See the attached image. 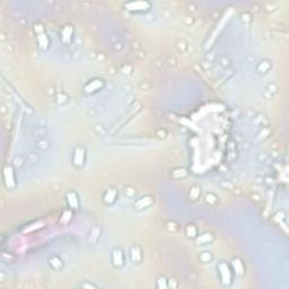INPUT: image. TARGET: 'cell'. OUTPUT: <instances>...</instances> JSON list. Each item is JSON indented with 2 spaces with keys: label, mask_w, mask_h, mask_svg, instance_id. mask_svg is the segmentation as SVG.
<instances>
[{
  "label": "cell",
  "mask_w": 289,
  "mask_h": 289,
  "mask_svg": "<svg viewBox=\"0 0 289 289\" xmlns=\"http://www.w3.org/2000/svg\"><path fill=\"white\" fill-rule=\"evenodd\" d=\"M112 253H113V254H112V261H113L114 267H118V268L121 267V265L123 264V261H124V257H123L122 251H121L120 248H114Z\"/></svg>",
  "instance_id": "1"
},
{
  "label": "cell",
  "mask_w": 289,
  "mask_h": 289,
  "mask_svg": "<svg viewBox=\"0 0 289 289\" xmlns=\"http://www.w3.org/2000/svg\"><path fill=\"white\" fill-rule=\"evenodd\" d=\"M116 194L118 193H116L115 189H109L103 196V199L105 200L104 202H106V203H113L114 201H115V199H116Z\"/></svg>",
  "instance_id": "2"
},
{
  "label": "cell",
  "mask_w": 289,
  "mask_h": 289,
  "mask_svg": "<svg viewBox=\"0 0 289 289\" xmlns=\"http://www.w3.org/2000/svg\"><path fill=\"white\" fill-rule=\"evenodd\" d=\"M205 201H206V203H208L209 206L214 207L218 205L219 198L215 193H212V192H208V193H206V196H205Z\"/></svg>",
  "instance_id": "3"
},
{
  "label": "cell",
  "mask_w": 289,
  "mask_h": 289,
  "mask_svg": "<svg viewBox=\"0 0 289 289\" xmlns=\"http://www.w3.org/2000/svg\"><path fill=\"white\" fill-rule=\"evenodd\" d=\"M270 68H271V62L269 61V60H262L258 64L257 70L260 73H265V72H268L270 70Z\"/></svg>",
  "instance_id": "4"
},
{
  "label": "cell",
  "mask_w": 289,
  "mask_h": 289,
  "mask_svg": "<svg viewBox=\"0 0 289 289\" xmlns=\"http://www.w3.org/2000/svg\"><path fill=\"white\" fill-rule=\"evenodd\" d=\"M36 147H37L40 150L44 151V150H48V149L51 147V142H50L48 139L42 138V139H40V140L36 141Z\"/></svg>",
  "instance_id": "5"
},
{
  "label": "cell",
  "mask_w": 289,
  "mask_h": 289,
  "mask_svg": "<svg viewBox=\"0 0 289 289\" xmlns=\"http://www.w3.org/2000/svg\"><path fill=\"white\" fill-rule=\"evenodd\" d=\"M201 189L199 187V186H192L191 189H190V191H189V198L192 200V201H196L198 199H199V196H200V191Z\"/></svg>",
  "instance_id": "6"
},
{
  "label": "cell",
  "mask_w": 289,
  "mask_h": 289,
  "mask_svg": "<svg viewBox=\"0 0 289 289\" xmlns=\"http://www.w3.org/2000/svg\"><path fill=\"white\" fill-rule=\"evenodd\" d=\"M49 263H50V265H51L52 268L57 269V270L61 269L62 265H63L62 261L59 259V257H57V255H53V257H51V259L49 260Z\"/></svg>",
  "instance_id": "7"
},
{
  "label": "cell",
  "mask_w": 289,
  "mask_h": 289,
  "mask_svg": "<svg viewBox=\"0 0 289 289\" xmlns=\"http://www.w3.org/2000/svg\"><path fill=\"white\" fill-rule=\"evenodd\" d=\"M139 257V258L142 259V253H141V250L140 248L138 246V245H133L131 250H130V257H131V260H132V262L136 263V257Z\"/></svg>",
  "instance_id": "8"
},
{
  "label": "cell",
  "mask_w": 289,
  "mask_h": 289,
  "mask_svg": "<svg viewBox=\"0 0 289 289\" xmlns=\"http://www.w3.org/2000/svg\"><path fill=\"white\" fill-rule=\"evenodd\" d=\"M185 234L189 238L196 237V227L193 224H187L185 227Z\"/></svg>",
  "instance_id": "9"
},
{
  "label": "cell",
  "mask_w": 289,
  "mask_h": 289,
  "mask_svg": "<svg viewBox=\"0 0 289 289\" xmlns=\"http://www.w3.org/2000/svg\"><path fill=\"white\" fill-rule=\"evenodd\" d=\"M265 91H267L268 93L271 94L272 96H274L276 94L278 93L279 87L276 83H269L268 85H267V87H265Z\"/></svg>",
  "instance_id": "10"
},
{
  "label": "cell",
  "mask_w": 289,
  "mask_h": 289,
  "mask_svg": "<svg viewBox=\"0 0 289 289\" xmlns=\"http://www.w3.org/2000/svg\"><path fill=\"white\" fill-rule=\"evenodd\" d=\"M24 164H25V160H24V158H23L21 156H16V157L12 159V166H14L16 169L23 167Z\"/></svg>",
  "instance_id": "11"
},
{
  "label": "cell",
  "mask_w": 289,
  "mask_h": 289,
  "mask_svg": "<svg viewBox=\"0 0 289 289\" xmlns=\"http://www.w3.org/2000/svg\"><path fill=\"white\" fill-rule=\"evenodd\" d=\"M156 286H157V288H168L167 279L164 276H159L156 280Z\"/></svg>",
  "instance_id": "12"
},
{
  "label": "cell",
  "mask_w": 289,
  "mask_h": 289,
  "mask_svg": "<svg viewBox=\"0 0 289 289\" xmlns=\"http://www.w3.org/2000/svg\"><path fill=\"white\" fill-rule=\"evenodd\" d=\"M176 48H177V50L181 52H185L187 50V42L185 40H183V39H181V40H178V41L176 42Z\"/></svg>",
  "instance_id": "13"
},
{
  "label": "cell",
  "mask_w": 289,
  "mask_h": 289,
  "mask_svg": "<svg viewBox=\"0 0 289 289\" xmlns=\"http://www.w3.org/2000/svg\"><path fill=\"white\" fill-rule=\"evenodd\" d=\"M199 259L202 261V262H210L212 259H214V255L210 253V252H208V251H206V252H202L200 255H199Z\"/></svg>",
  "instance_id": "14"
},
{
  "label": "cell",
  "mask_w": 289,
  "mask_h": 289,
  "mask_svg": "<svg viewBox=\"0 0 289 289\" xmlns=\"http://www.w3.org/2000/svg\"><path fill=\"white\" fill-rule=\"evenodd\" d=\"M94 131L97 134H100V136H104V134L106 133V129L104 128L102 124H95L94 125Z\"/></svg>",
  "instance_id": "15"
},
{
  "label": "cell",
  "mask_w": 289,
  "mask_h": 289,
  "mask_svg": "<svg viewBox=\"0 0 289 289\" xmlns=\"http://www.w3.org/2000/svg\"><path fill=\"white\" fill-rule=\"evenodd\" d=\"M155 136L157 138H159V139H165L166 137H167V131H166L165 129H163V128L157 129L155 132Z\"/></svg>",
  "instance_id": "16"
},
{
  "label": "cell",
  "mask_w": 289,
  "mask_h": 289,
  "mask_svg": "<svg viewBox=\"0 0 289 289\" xmlns=\"http://www.w3.org/2000/svg\"><path fill=\"white\" fill-rule=\"evenodd\" d=\"M210 234H211V233H205V234H202L201 236H199V237H198L196 242H198V243H201V244H203V243L206 244V243H208V242H210L211 239H208V236H209Z\"/></svg>",
  "instance_id": "17"
},
{
  "label": "cell",
  "mask_w": 289,
  "mask_h": 289,
  "mask_svg": "<svg viewBox=\"0 0 289 289\" xmlns=\"http://www.w3.org/2000/svg\"><path fill=\"white\" fill-rule=\"evenodd\" d=\"M166 224H168V225H166L167 226V229L169 230V232H176L177 229H178V224L176 223V221H167Z\"/></svg>",
  "instance_id": "18"
},
{
  "label": "cell",
  "mask_w": 289,
  "mask_h": 289,
  "mask_svg": "<svg viewBox=\"0 0 289 289\" xmlns=\"http://www.w3.org/2000/svg\"><path fill=\"white\" fill-rule=\"evenodd\" d=\"M138 87H139L140 91H144H144H149L151 88V84L149 83V82H144H144H140Z\"/></svg>",
  "instance_id": "19"
},
{
  "label": "cell",
  "mask_w": 289,
  "mask_h": 289,
  "mask_svg": "<svg viewBox=\"0 0 289 289\" xmlns=\"http://www.w3.org/2000/svg\"><path fill=\"white\" fill-rule=\"evenodd\" d=\"M120 71L122 72L123 75H130L132 72V66L131 64H124V66H122V68L120 69Z\"/></svg>",
  "instance_id": "20"
},
{
  "label": "cell",
  "mask_w": 289,
  "mask_h": 289,
  "mask_svg": "<svg viewBox=\"0 0 289 289\" xmlns=\"http://www.w3.org/2000/svg\"><path fill=\"white\" fill-rule=\"evenodd\" d=\"M125 196L130 199H132L134 196H136V190H134L132 186H128L125 187Z\"/></svg>",
  "instance_id": "21"
},
{
  "label": "cell",
  "mask_w": 289,
  "mask_h": 289,
  "mask_svg": "<svg viewBox=\"0 0 289 289\" xmlns=\"http://www.w3.org/2000/svg\"><path fill=\"white\" fill-rule=\"evenodd\" d=\"M220 64H221L224 68H228V67L230 66V60H229V58L226 57V55H223V57L220 58Z\"/></svg>",
  "instance_id": "22"
},
{
  "label": "cell",
  "mask_w": 289,
  "mask_h": 289,
  "mask_svg": "<svg viewBox=\"0 0 289 289\" xmlns=\"http://www.w3.org/2000/svg\"><path fill=\"white\" fill-rule=\"evenodd\" d=\"M167 285H168V288H177L178 282L174 278H171L167 280Z\"/></svg>",
  "instance_id": "23"
},
{
  "label": "cell",
  "mask_w": 289,
  "mask_h": 289,
  "mask_svg": "<svg viewBox=\"0 0 289 289\" xmlns=\"http://www.w3.org/2000/svg\"><path fill=\"white\" fill-rule=\"evenodd\" d=\"M166 63L169 67H175L176 64H177V60L175 59V57H168L167 60H166Z\"/></svg>",
  "instance_id": "24"
},
{
  "label": "cell",
  "mask_w": 289,
  "mask_h": 289,
  "mask_svg": "<svg viewBox=\"0 0 289 289\" xmlns=\"http://www.w3.org/2000/svg\"><path fill=\"white\" fill-rule=\"evenodd\" d=\"M220 185L223 186V187H225V189H227V190L234 189V184H233L232 182H229V181H223V182L220 183Z\"/></svg>",
  "instance_id": "25"
},
{
  "label": "cell",
  "mask_w": 289,
  "mask_h": 289,
  "mask_svg": "<svg viewBox=\"0 0 289 289\" xmlns=\"http://www.w3.org/2000/svg\"><path fill=\"white\" fill-rule=\"evenodd\" d=\"M257 158H258L259 162H265L267 158H268V155H267L265 153H259L258 156H257Z\"/></svg>",
  "instance_id": "26"
},
{
  "label": "cell",
  "mask_w": 289,
  "mask_h": 289,
  "mask_svg": "<svg viewBox=\"0 0 289 289\" xmlns=\"http://www.w3.org/2000/svg\"><path fill=\"white\" fill-rule=\"evenodd\" d=\"M80 288H96V285H93L92 282H84L80 285Z\"/></svg>",
  "instance_id": "27"
},
{
  "label": "cell",
  "mask_w": 289,
  "mask_h": 289,
  "mask_svg": "<svg viewBox=\"0 0 289 289\" xmlns=\"http://www.w3.org/2000/svg\"><path fill=\"white\" fill-rule=\"evenodd\" d=\"M132 49L136 50V51H139V50L141 49L140 43H139V42H132Z\"/></svg>",
  "instance_id": "28"
},
{
  "label": "cell",
  "mask_w": 289,
  "mask_h": 289,
  "mask_svg": "<svg viewBox=\"0 0 289 289\" xmlns=\"http://www.w3.org/2000/svg\"><path fill=\"white\" fill-rule=\"evenodd\" d=\"M115 72H118V70H116V68H115V67H110V68L107 69V73H110L111 76H114V75H115Z\"/></svg>",
  "instance_id": "29"
},
{
  "label": "cell",
  "mask_w": 289,
  "mask_h": 289,
  "mask_svg": "<svg viewBox=\"0 0 289 289\" xmlns=\"http://www.w3.org/2000/svg\"><path fill=\"white\" fill-rule=\"evenodd\" d=\"M250 17H251V15H250V14H248V12H245V14H243V15H242V21H251V18H250Z\"/></svg>",
  "instance_id": "30"
},
{
  "label": "cell",
  "mask_w": 289,
  "mask_h": 289,
  "mask_svg": "<svg viewBox=\"0 0 289 289\" xmlns=\"http://www.w3.org/2000/svg\"><path fill=\"white\" fill-rule=\"evenodd\" d=\"M123 49V45L121 44V43H115L114 44V50L115 51H120V50H122Z\"/></svg>",
  "instance_id": "31"
},
{
  "label": "cell",
  "mask_w": 289,
  "mask_h": 289,
  "mask_svg": "<svg viewBox=\"0 0 289 289\" xmlns=\"http://www.w3.org/2000/svg\"><path fill=\"white\" fill-rule=\"evenodd\" d=\"M187 7H189V10H191V11H196V6L194 3H192V2H190Z\"/></svg>",
  "instance_id": "32"
},
{
  "label": "cell",
  "mask_w": 289,
  "mask_h": 289,
  "mask_svg": "<svg viewBox=\"0 0 289 289\" xmlns=\"http://www.w3.org/2000/svg\"><path fill=\"white\" fill-rule=\"evenodd\" d=\"M187 21V23H186L187 25H190V24H193V18H192L191 16H190V17H189V16H187V17H185V18H184V21Z\"/></svg>",
  "instance_id": "33"
},
{
  "label": "cell",
  "mask_w": 289,
  "mask_h": 289,
  "mask_svg": "<svg viewBox=\"0 0 289 289\" xmlns=\"http://www.w3.org/2000/svg\"><path fill=\"white\" fill-rule=\"evenodd\" d=\"M1 41H6V37H5V33L3 32H1Z\"/></svg>",
  "instance_id": "34"
},
{
  "label": "cell",
  "mask_w": 289,
  "mask_h": 289,
  "mask_svg": "<svg viewBox=\"0 0 289 289\" xmlns=\"http://www.w3.org/2000/svg\"><path fill=\"white\" fill-rule=\"evenodd\" d=\"M1 109H2V110H1V111H2V114L6 113V106H5V105H2V106H1Z\"/></svg>",
  "instance_id": "35"
}]
</instances>
